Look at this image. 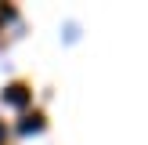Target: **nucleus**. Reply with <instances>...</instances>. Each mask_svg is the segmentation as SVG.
I'll return each instance as SVG.
<instances>
[{"mask_svg": "<svg viewBox=\"0 0 148 145\" xmlns=\"http://www.w3.org/2000/svg\"><path fill=\"white\" fill-rule=\"evenodd\" d=\"M4 102H11V105H25L29 102V91H25V84H11L4 91Z\"/></svg>", "mask_w": 148, "mask_h": 145, "instance_id": "obj_1", "label": "nucleus"}]
</instances>
